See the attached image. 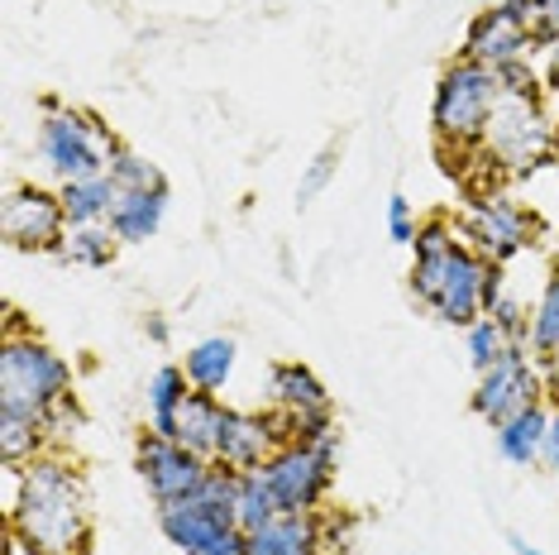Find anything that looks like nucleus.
Listing matches in <instances>:
<instances>
[{
  "label": "nucleus",
  "instance_id": "obj_1",
  "mask_svg": "<svg viewBox=\"0 0 559 555\" xmlns=\"http://www.w3.org/2000/svg\"><path fill=\"white\" fill-rule=\"evenodd\" d=\"M416 263H412V293L426 302L444 326H478L483 317L498 311L502 293V263L483 259L464 239L460 225L444 216H430L412 239Z\"/></svg>",
  "mask_w": 559,
  "mask_h": 555
},
{
  "label": "nucleus",
  "instance_id": "obj_2",
  "mask_svg": "<svg viewBox=\"0 0 559 555\" xmlns=\"http://www.w3.org/2000/svg\"><path fill=\"white\" fill-rule=\"evenodd\" d=\"M10 532L29 555H86V541H92L86 479L62 456L20 464V484L10 498Z\"/></svg>",
  "mask_w": 559,
  "mask_h": 555
},
{
  "label": "nucleus",
  "instance_id": "obj_3",
  "mask_svg": "<svg viewBox=\"0 0 559 555\" xmlns=\"http://www.w3.org/2000/svg\"><path fill=\"white\" fill-rule=\"evenodd\" d=\"M502 101V78L483 62H450L436 82V101H430V130H436L444 158H468L483 149L488 120Z\"/></svg>",
  "mask_w": 559,
  "mask_h": 555
},
{
  "label": "nucleus",
  "instance_id": "obj_4",
  "mask_svg": "<svg viewBox=\"0 0 559 555\" xmlns=\"http://www.w3.org/2000/svg\"><path fill=\"white\" fill-rule=\"evenodd\" d=\"M62 398H72L68 359L29 331H20V321H10L5 345H0V412L48 426Z\"/></svg>",
  "mask_w": 559,
  "mask_h": 555
},
{
  "label": "nucleus",
  "instance_id": "obj_5",
  "mask_svg": "<svg viewBox=\"0 0 559 555\" xmlns=\"http://www.w3.org/2000/svg\"><path fill=\"white\" fill-rule=\"evenodd\" d=\"M335 460H340V432L335 422H311L301 426L297 440H287L277 456L263 464L277 508L283 512H321V503L335 484Z\"/></svg>",
  "mask_w": 559,
  "mask_h": 555
},
{
  "label": "nucleus",
  "instance_id": "obj_6",
  "mask_svg": "<svg viewBox=\"0 0 559 555\" xmlns=\"http://www.w3.org/2000/svg\"><path fill=\"white\" fill-rule=\"evenodd\" d=\"M555 130H559V120H550L545 101L502 96L498 110H492V120H488V134H483L478 154L492 163V173L521 178V173H536L540 163H550Z\"/></svg>",
  "mask_w": 559,
  "mask_h": 555
},
{
  "label": "nucleus",
  "instance_id": "obj_7",
  "mask_svg": "<svg viewBox=\"0 0 559 555\" xmlns=\"http://www.w3.org/2000/svg\"><path fill=\"white\" fill-rule=\"evenodd\" d=\"M120 139L100 125L92 110H72L62 106L53 116H44L39 125V154H44V168L62 182H78V178H100L110 168V149Z\"/></svg>",
  "mask_w": 559,
  "mask_h": 555
},
{
  "label": "nucleus",
  "instance_id": "obj_8",
  "mask_svg": "<svg viewBox=\"0 0 559 555\" xmlns=\"http://www.w3.org/2000/svg\"><path fill=\"white\" fill-rule=\"evenodd\" d=\"M158 527L182 555H249V532H239L230 503H173V508H158Z\"/></svg>",
  "mask_w": 559,
  "mask_h": 555
},
{
  "label": "nucleus",
  "instance_id": "obj_9",
  "mask_svg": "<svg viewBox=\"0 0 559 555\" xmlns=\"http://www.w3.org/2000/svg\"><path fill=\"white\" fill-rule=\"evenodd\" d=\"M545 378H540V359L526 345H507V355L492 364L488 374H478V388L468 398L483 422L498 432L502 422H512L516 412H526L531 402H545Z\"/></svg>",
  "mask_w": 559,
  "mask_h": 555
},
{
  "label": "nucleus",
  "instance_id": "obj_10",
  "mask_svg": "<svg viewBox=\"0 0 559 555\" xmlns=\"http://www.w3.org/2000/svg\"><path fill=\"white\" fill-rule=\"evenodd\" d=\"M460 231H464V239L478 249L483 259L507 263V259H516L521 249L536 245L540 225H536V216H531L516 197H507V192L492 187V192L474 197V206H468V216H464Z\"/></svg>",
  "mask_w": 559,
  "mask_h": 555
},
{
  "label": "nucleus",
  "instance_id": "obj_11",
  "mask_svg": "<svg viewBox=\"0 0 559 555\" xmlns=\"http://www.w3.org/2000/svg\"><path fill=\"white\" fill-rule=\"evenodd\" d=\"M0 235L10 249H29V255H58L62 235H68V211L62 197L48 187H10L0 201Z\"/></svg>",
  "mask_w": 559,
  "mask_h": 555
},
{
  "label": "nucleus",
  "instance_id": "obj_12",
  "mask_svg": "<svg viewBox=\"0 0 559 555\" xmlns=\"http://www.w3.org/2000/svg\"><path fill=\"white\" fill-rule=\"evenodd\" d=\"M134 464H139V479L148 484V494H154L158 508L192 503L201 488H206V474H211V460L206 456H197V450H187L182 440L154 436V432L139 440Z\"/></svg>",
  "mask_w": 559,
  "mask_h": 555
},
{
  "label": "nucleus",
  "instance_id": "obj_13",
  "mask_svg": "<svg viewBox=\"0 0 559 555\" xmlns=\"http://www.w3.org/2000/svg\"><path fill=\"white\" fill-rule=\"evenodd\" d=\"M297 440V426L287 422L283 412H235L225 416V432H221V450H215V464L235 474H249V470H263L277 450Z\"/></svg>",
  "mask_w": 559,
  "mask_h": 555
},
{
  "label": "nucleus",
  "instance_id": "obj_14",
  "mask_svg": "<svg viewBox=\"0 0 559 555\" xmlns=\"http://www.w3.org/2000/svg\"><path fill=\"white\" fill-rule=\"evenodd\" d=\"M531 34L521 29V24L512 20V10L502 5H492V10H478L474 20H468V29H464V48H460V58L468 62H483V68H507V62H521V58H531Z\"/></svg>",
  "mask_w": 559,
  "mask_h": 555
},
{
  "label": "nucleus",
  "instance_id": "obj_15",
  "mask_svg": "<svg viewBox=\"0 0 559 555\" xmlns=\"http://www.w3.org/2000/svg\"><path fill=\"white\" fill-rule=\"evenodd\" d=\"M269 393H273V412H283L297 432L311 422H330V393L307 364H273Z\"/></svg>",
  "mask_w": 559,
  "mask_h": 555
},
{
  "label": "nucleus",
  "instance_id": "obj_16",
  "mask_svg": "<svg viewBox=\"0 0 559 555\" xmlns=\"http://www.w3.org/2000/svg\"><path fill=\"white\" fill-rule=\"evenodd\" d=\"M249 555H325L321 512H283L249 532Z\"/></svg>",
  "mask_w": 559,
  "mask_h": 555
},
{
  "label": "nucleus",
  "instance_id": "obj_17",
  "mask_svg": "<svg viewBox=\"0 0 559 555\" xmlns=\"http://www.w3.org/2000/svg\"><path fill=\"white\" fill-rule=\"evenodd\" d=\"M225 416H230V408H221V398L215 393H201V388H192L182 402V412H177V436L187 450H197V456H206L215 464V450H221V432H225Z\"/></svg>",
  "mask_w": 559,
  "mask_h": 555
},
{
  "label": "nucleus",
  "instance_id": "obj_18",
  "mask_svg": "<svg viewBox=\"0 0 559 555\" xmlns=\"http://www.w3.org/2000/svg\"><path fill=\"white\" fill-rule=\"evenodd\" d=\"M163 216H168V187L154 192H120L116 211H110V231L120 235V245H144L158 235Z\"/></svg>",
  "mask_w": 559,
  "mask_h": 555
},
{
  "label": "nucleus",
  "instance_id": "obj_19",
  "mask_svg": "<svg viewBox=\"0 0 559 555\" xmlns=\"http://www.w3.org/2000/svg\"><path fill=\"white\" fill-rule=\"evenodd\" d=\"M58 197H62V211H68V225H100V221H110V211H116L120 187L110 173H100V178L62 182Z\"/></svg>",
  "mask_w": 559,
  "mask_h": 555
},
{
  "label": "nucleus",
  "instance_id": "obj_20",
  "mask_svg": "<svg viewBox=\"0 0 559 555\" xmlns=\"http://www.w3.org/2000/svg\"><path fill=\"white\" fill-rule=\"evenodd\" d=\"M235 355H239V345L230 335H206L187 350L182 369H187V378H192V388H201V393H221L235 374Z\"/></svg>",
  "mask_w": 559,
  "mask_h": 555
},
{
  "label": "nucleus",
  "instance_id": "obj_21",
  "mask_svg": "<svg viewBox=\"0 0 559 555\" xmlns=\"http://www.w3.org/2000/svg\"><path fill=\"white\" fill-rule=\"evenodd\" d=\"M550 412L545 402H531L526 412H516L512 422L498 426V450L512 464H540V446H545V432H550Z\"/></svg>",
  "mask_w": 559,
  "mask_h": 555
},
{
  "label": "nucleus",
  "instance_id": "obj_22",
  "mask_svg": "<svg viewBox=\"0 0 559 555\" xmlns=\"http://www.w3.org/2000/svg\"><path fill=\"white\" fill-rule=\"evenodd\" d=\"M187 393H192V378L182 364H163L148 378V432L154 436H177V412H182Z\"/></svg>",
  "mask_w": 559,
  "mask_h": 555
},
{
  "label": "nucleus",
  "instance_id": "obj_23",
  "mask_svg": "<svg viewBox=\"0 0 559 555\" xmlns=\"http://www.w3.org/2000/svg\"><path fill=\"white\" fill-rule=\"evenodd\" d=\"M116 249H120V235L110 231V221L68 225V235H62V245H58V259L86 263V269H110V263H116Z\"/></svg>",
  "mask_w": 559,
  "mask_h": 555
},
{
  "label": "nucleus",
  "instance_id": "obj_24",
  "mask_svg": "<svg viewBox=\"0 0 559 555\" xmlns=\"http://www.w3.org/2000/svg\"><path fill=\"white\" fill-rule=\"evenodd\" d=\"M273 517H283V508H277V494H273L269 474H263V470L239 474V494H235V522H239V532H259V527H269Z\"/></svg>",
  "mask_w": 559,
  "mask_h": 555
},
{
  "label": "nucleus",
  "instance_id": "obj_25",
  "mask_svg": "<svg viewBox=\"0 0 559 555\" xmlns=\"http://www.w3.org/2000/svg\"><path fill=\"white\" fill-rule=\"evenodd\" d=\"M526 350H531L536 359L559 355V269H550V278H545V287H540L536 311H531Z\"/></svg>",
  "mask_w": 559,
  "mask_h": 555
},
{
  "label": "nucleus",
  "instance_id": "obj_26",
  "mask_svg": "<svg viewBox=\"0 0 559 555\" xmlns=\"http://www.w3.org/2000/svg\"><path fill=\"white\" fill-rule=\"evenodd\" d=\"M106 173L116 178L120 192H154V187H168L154 163H148L144 154H134L130 144H116V149H110V168H106Z\"/></svg>",
  "mask_w": 559,
  "mask_h": 555
},
{
  "label": "nucleus",
  "instance_id": "obj_27",
  "mask_svg": "<svg viewBox=\"0 0 559 555\" xmlns=\"http://www.w3.org/2000/svg\"><path fill=\"white\" fill-rule=\"evenodd\" d=\"M512 20L531 34L536 48H550L559 39V0H502Z\"/></svg>",
  "mask_w": 559,
  "mask_h": 555
},
{
  "label": "nucleus",
  "instance_id": "obj_28",
  "mask_svg": "<svg viewBox=\"0 0 559 555\" xmlns=\"http://www.w3.org/2000/svg\"><path fill=\"white\" fill-rule=\"evenodd\" d=\"M507 345H512V340H507V331L492 317H483L478 326H468V359H474L478 374H488L492 364L507 355Z\"/></svg>",
  "mask_w": 559,
  "mask_h": 555
},
{
  "label": "nucleus",
  "instance_id": "obj_29",
  "mask_svg": "<svg viewBox=\"0 0 559 555\" xmlns=\"http://www.w3.org/2000/svg\"><path fill=\"white\" fill-rule=\"evenodd\" d=\"M335 168H340V144H325L321 154L311 158V168L301 173V187H297V201H301V206H311V201L325 192L330 178H335Z\"/></svg>",
  "mask_w": 559,
  "mask_h": 555
},
{
  "label": "nucleus",
  "instance_id": "obj_30",
  "mask_svg": "<svg viewBox=\"0 0 559 555\" xmlns=\"http://www.w3.org/2000/svg\"><path fill=\"white\" fill-rule=\"evenodd\" d=\"M502 78V96H521V101H545V78L536 68H531V58L521 62H507V68H498Z\"/></svg>",
  "mask_w": 559,
  "mask_h": 555
},
{
  "label": "nucleus",
  "instance_id": "obj_31",
  "mask_svg": "<svg viewBox=\"0 0 559 555\" xmlns=\"http://www.w3.org/2000/svg\"><path fill=\"white\" fill-rule=\"evenodd\" d=\"M416 231H421V225H416V216H412V201H406V197H392V201H388V235L397 239V245H412Z\"/></svg>",
  "mask_w": 559,
  "mask_h": 555
},
{
  "label": "nucleus",
  "instance_id": "obj_32",
  "mask_svg": "<svg viewBox=\"0 0 559 555\" xmlns=\"http://www.w3.org/2000/svg\"><path fill=\"white\" fill-rule=\"evenodd\" d=\"M540 464L550 474H559V408L550 412V432H545V446H540Z\"/></svg>",
  "mask_w": 559,
  "mask_h": 555
},
{
  "label": "nucleus",
  "instance_id": "obj_33",
  "mask_svg": "<svg viewBox=\"0 0 559 555\" xmlns=\"http://www.w3.org/2000/svg\"><path fill=\"white\" fill-rule=\"evenodd\" d=\"M540 54H545V82H550L555 92H559V39H555L550 48H540Z\"/></svg>",
  "mask_w": 559,
  "mask_h": 555
},
{
  "label": "nucleus",
  "instance_id": "obj_34",
  "mask_svg": "<svg viewBox=\"0 0 559 555\" xmlns=\"http://www.w3.org/2000/svg\"><path fill=\"white\" fill-rule=\"evenodd\" d=\"M148 335H154L158 345H163V340H168V321H163V317H148Z\"/></svg>",
  "mask_w": 559,
  "mask_h": 555
},
{
  "label": "nucleus",
  "instance_id": "obj_35",
  "mask_svg": "<svg viewBox=\"0 0 559 555\" xmlns=\"http://www.w3.org/2000/svg\"><path fill=\"white\" fill-rule=\"evenodd\" d=\"M512 551H516V555H540L536 546H526V541H521V536H512Z\"/></svg>",
  "mask_w": 559,
  "mask_h": 555
},
{
  "label": "nucleus",
  "instance_id": "obj_36",
  "mask_svg": "<svg viewBox=\"0 0 559 555\" xmlns=\"http://www.w3.org/2000/svg\"><path fill=\"white\" fill-rule=\"evenodd\" d=\"M550 163H555V173H559V130H555V154H550Z\"/></svg>",
  "mask_w": 559,
  "mask_h": 555
}]
</instances>
